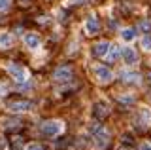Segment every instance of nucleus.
I'll use <instances>...</instances> for the list:
<instances>
[{"instance_id": "1", "label": "nucleus", "mask_w": 151, "mask_h": 150, "mask_svg": "<svg viewBox=\"0 0 151 150\" xmlns=\"http://www.w3.org/2000/svg\"><path fill=\"white\" fill-rule=\"evenodd\" d=\"M89 131L93 133V139H94V144H96L98 148H106L108 144H110V131L106 127H102L100 124H94L89 127Z\"/></svg>"}, {"instance_id": "2", "label": "nucleus", "mask_w": 151, "mask_h": 150, "mask_svg": "<svg viewBox=\"0 0 151 150\" xmlns=\"http://www.w3.org/2000/svg\"><path fill=\"white\" fill-rule=\"evenodd\" d=\"M6 70L9 72V76H12L17 84H28V82H30V74H28V70L25 67H21V65L8 63L6 65Z\"/></svg>"}, {"instance_id": "3", "label": "nucleus", "mask_w": 151, "mask_h": 150, "mask_svg": "<svg viewBox=\"0 0 151 150\" xmlns=\"http://www.w3.org/2000/svg\"><path fill=\"white\" fill-rule=\"evenodd\" d=\"M63 129H64V124L60 120H47L40 125L42 135H45V137H57V135L63 133Z\"/></svg>"}, {"instance_id": "4", "label": "nucleus", "mask_w": 151, "mask_h": 150, "mask_svg": "<svg viewBox=\"0 0 151 150\" xmlns=\"http://www.w3.org/2000/svg\"><path fill=\"white\" fill-rule=\"evenodd\" d=\"M93 74H94V78H96L98 84H110L113 80L111 68H108L106 65H96V67L93 68Z\"/></svg>"}, {"instance_id": "5", "label": "nucleus", "mask_w": 151, "mask_h": 150, "mask_svg": "<svg viewBox=\"0 0 151 150\" xmlns=\"http://www.w3.org/2000/svg\"><path fill=\"white\" fill-rule=\"evenodd\" d=\"M72 74H74L72 67H68V65H63V67H57V68H55V72H53V80H55V82L64 84V82H68L70 78H72Z\"/></svg>"}, {"instance_id": "6", "label": "nucleus", "mask_w": 151, "mask_h": 150, "mask_svg": "<svg viewBox=\"0 0 151 150\" xmlns=\"http://www.w3.org/2000/svg\"><path fill=\"white\" fill-rule=\"evenodd\" d=\"M32 106H34L32 101H12V103H8L9 112H30Z\"/></svg>"}, {"instance_id": "7", "label": "nucleus", "mask_w": 151, "mask_h": 150, "mask_svg": "<svg viewBox=\"0 0 151 150\" xmlns=\"http://www.w3.org/2000/svg\"><path fill=\"white\" fill-rule=\"evenodd\" d=\"M110 50H111V44H110V42H106V40L96 42V44L93 46V55H94V57H102V59H106V57H108V53H110Z\"/></svg>"}, {"instance_id": "8", "label": "nucleus", "mask_w": 151, "mask_h": 150, "mask_svg": "<svg viewBox=\"0 0 151 150\" xmlns=\"http://www.w3.org/2000/svg\"><path fill=\"white\" fill-rule=\"evenodd\" d=\"M23 42H25V46L28 50H32V51H36V50H40L42 48V40H40V36L34 34V32H27L25 36H23Z\"/></svg>"}, {"instance_id": "9", "label": "nucleus", "mask_w": 151, "mask_h": 150, "mask_svg": "<svg viewBox=\"0 0 151 150\" xmlns=\"http://www.w3.org/2000/svg\"><path fill=\"white\" fill-rule=\"evenodd\" d=\"M121 57L125 61V65H129V67H134V65L138 63V53H136V50L129 48V46L121 50Z\"/></svg>"}, {"instance_id": "10", "label": "nucleus", "mask_w": 151, "mask_h": 150, "mask_svg": "<svg viewBox=\"0 0 151 150\" xmlns=\"http://www.w3.org/2000/svg\"><path fill=\"white\" fill-rule=\"evenodd\" d=\"M98 31H100V23L94 15H89L87 19H85V32L87 34H98Z\"/></svg>"}, {"instance_id": "11", "label": "nucleus", "mask_w": 151, "mask_h": 150, "mask_svg": "<svg viewBox=\"0 0 151 150\" xmlns=\"http://www.w3.org/2000/svg\"><path fill=\"white\" fill-rule=\"evenodd\" d=\"M119 76H121V80L127 82V84H140L142 82L140 72H134V70H121Z\"/></svg>"}, {"instance_id": "12", "label": "nucleus", "mask_w": 151, "mask_h": 150, "mask_svg": "<svg viewBox=\"0 0 151 150\" xmlns=\"http://www.w3.org/2000/svg\"><path fill=\"white\" fill-rule=\"evenodd\" d=\"M12 44H13L12 34H9L8 31H2V32H0V50H8V48H12Z\"/></svg>"}, {"instance_id": "13", "label": "nucleus", "mask_w": 151, "mask_h": 150, "mask_svg": "<svg viewBox=\"0 0 151 150\" xmlns=\"http://www.w3.org/2000/svg\"><path fill=\"white\" fill-rule=\"evenodd\" d=\"M136 29H132V27H127V29H123L121 31V40H125V42H132V40H136Z\"/></svg>"}, {"instance_id": "14", "label": "nucleus", "mask_w": 151, "mask_h": 150, "mask_svg": "<svg viewBox=\"0 0 151 150\" xmlns=\"http://www.w3.org/2000/svg\"><path fill=\"white\" fill-rule=\"evenodd\" d=\"M94 116H98V118H102V116H106L108 112H110V106H108V103H96L94 105Z\"/></svg>"}, {"instance_id": "15", "label": "nucleus", "mask_w": 151, "mask_h": 150, "mask_svg": "<svg viewBox=\"0 0 151 150\" xmlns=\"http://www.w3.org/2000/svg\"><path fill=\"white\" fill-rule=\"evenodd\" d=\"M117 57H121V48H119V46H111V50H110V53H108V57H106V59L115 61Z\"/></svg>"}, {"instance_id": "16", "label": "nucleus", "mask_w": 151, "mask_h": 150, "mask_svg": "<svg viewBox=\"0 0 151 150\" xmlns=\"http://www.w3.org/2000/svg\"><path fill=\"white\" fill-rule=\"evenodd\" d=\"M140 46H142L145 51H151V34H144V36H142Z\"/></svg>"}, {"instance_id": "17", "label": "nucleus", "mask_w": 151, "mask_h": 150, "mask_svg": "<svg viewBox=\"0 0 151 150\" xmlns=\"http://www.w3.org/2000/svg\"><path fill=\"white\" fill-rule=\"evenodd\" d=\"M138 31H144V32H149L151 31V21L149 19H144L138 23Z\"/></svg>"}, {"instance_id": "18", "label": "nucleus", "mask_w": 151, "mask_h": 150, "mask_svg": "<svg viewBox=\"0 0 151 150\" xmlns=\"http://www.w3.org/2000/svg\"><path fill=\"white\" fill-rule=\"evenodd\" d=\"M119 103H123V105H132L134 103V95H121Z\"/></svg>"}, {"instance_id": "19", "label": "nucleus", "mask_w": 151, "mask_h": 150, "mask_svg": "<svg viewBox=\"0 0 151 150\" xmlns=\"http://www.w3.org/2000/svg\"><path fill=\"white\" fill-rule=\"evenodd\" d=\"M25 150H44V146H42L40 143H28Z\"/></svg>"}, {"instance_id": "20", "label": "nucleus", "mask_w": 151, "mask_h": 150, "mask_svg": "<svg viewBox=\"0 0 151 150\" xmlns=\"http://www.w3.org/2000/svg\"><path fill=\"white\" fill-rule=\"evenodd\" d=\"M9 8V0H0V12H6Z\"/></svg>"}, {"instance_id": "21", "label": "nucleus", "mask_w": 151, "mask_h": 150, "mask_svg": "<svg viewBox=\"0 0 151 150\" xmlns=\"http://www.w3.org/2000/svg\"><path fill=\"white\" fill-rule=\"evenodd\" d=\"M140 150H151V143H147V141H145V143H142L140 144Z\"/></svg>"}, {"instance_id": "22", "label": "nucleus", "mask_w": 151, "mask_h": 150, "mask_svg": "<svg viewBox=\"0 0 151 150\" xmlns=\"http://www.w3.org/2000/svg\"><path fill=\"white\" fill-rule=\"evenodd\" d=\"M0 95H6V86L4 84H0Z\"/></svg>"}, {"instance_id": "23", "label": "nucleus", "mask_w": 151, "mask_h": 150, "mask_svg": "<svg viewBox=\"0 0 151 150\" xmlns=\"http://www.w3.org/2000/svg\"><path fill=\"white\" fill-rule=\"evenodd\" d=\"M149 80H151V72H149Z\"/></svg>"}, {"instance_id": "24", "label": "nucleus", "mask_w": 151, "mask_h": 150, "mask_svg": "<svg viewBox=\"0 0 151 150\" xmlns=\"http://www.w3.org/2000/svg\"><path fill=\"white\" fill-rule=\"evenodd\" d=\"M23 2H27V0H23Z\"/></svg>"}]
</instances>
